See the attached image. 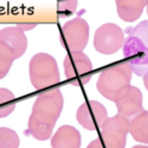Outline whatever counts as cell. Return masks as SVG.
<instances>
[{
    "instance_id": "6da1fadb",
    "label": "cell",
    "mask_w": 148,
    "mask_h": 148,
    "mask_svg": "<svg viewBox=\"0 0 148 148\" xmlns=\"http://www.w3.org/2000/svg\"><path fill=\"white\" fill-rule=\"evenodd\" d=\"M64 107V97L59 88L46 90L36 98L29 117L27 133L32 138L45 141L52 136L56 122Z\"/></svg>"
},
{
    "instance_id": "7a4b0ae2",
    "label": "cell",
    "mask_w": 148,
    "mask_h": 148,
    "mask_svg": "<svg viewBox=\"0 0 148 148\" xmlns=\"http://www.w3.org/2000/svg\"><path fill=\"white\" fill-rule=\"evenodd\" d=\"M128 36L123 45V56L138 76H143L148 70V20L141 21L126 30Z\"/></svg>"
},
{
    "instance_id": "3957f363",
    "label": "cell",
    "mask_w": 148,
    "mask_h": 148,
    "mask_svg": "<svg viewBox=\"0 0 148 148\" xmlns=\"http://www.w3.org/2000/svg\"><path fill=\"white\" fill-rule=\"evenodd\" d=\"M133 69L128 62H121L103 69L97 78L96 88L104 98L115 102L132 82Z\"/></svg>"
},
{
    "instance_id": "277c9868",
    "label": "cell",
    "mask_w": 148,
    "mask_h": 148,
    "mask_svg": "<svg viewBox=\"0 0 148 148\" xmlns=\"http://www.w3.org/2000/svg\"><path fill=\"white\" fill-rule=\"evenodd\" d=\"M29 75L31 84L36 90H43L59 83L60 75L53 56L39 52L36 53L29 63Z\"/></svg>"
},
{
    "instance_id": "5b68a950",
    "label": "cell",
    "mask_w": 148,
    "mask_h": 148,
    "mask_svg": "<svg viewBox=\"0 0 148 148\" xmlns=\"http://www.w3.org/2000/svg\"><path fill=\"white\" fill-rule=\"evenodd\" d=\"M91 59L83 51L70 52L64 58V73L69 83L73 87H81L89 83L92 77Z\"/></svg>"
},
{
    "instance_id": "8992f818",
    "label": "cell",
    "mask_w": 148,
    "mask_h": 148,
    "mask_svg": "<svg viewBox=\"0 0 148 148\" xmlns=\"http://www.w3.org/2000/svg\"><path fill=\"white\" fill-rule=\"evenodd\" d=\"M89 24L83 18H73L66 21L60 30V43L68 51H83L89 40Z\"/></svg>"
},
{
    "instance_id": "52a82bcc",
    "label": "cell",
    "mask_w": 148,
    "mask_h": 148,
    "mask_svg": "<svg viewBox=\"0 0 148 148\" xmlns=\"http://www.w3.org/2000/svg\"><path fill=\"white\" fill-rule=\"evenodd\" d=\"M125 42V31L114 23L103 24L94 34V47L102 55H113L117 52L123 47Z\"/></svg>"
},
{
    "instance_id": "ba28073f",
    "label": "cell",
    "mask_w": 148,
    "mask_h": 148,
    "mask_svg": "<svg viewBox=\"0 0 148 148\" xmlns=\"http://www.w3.org/2000/svg\"><path fill=\"white\" fill-rule=\"evenodd\" d=\"M128 117L115 115L108 119L101 127V140L106 148H125L129 133Z\"/></svg>"
},
{
    "instance_id": "9c48e42d",
    "label": "cell",
    "mask_w": 148,
    "mask_h": 148,
    "mask_svg": "<svg viewBox=\"0 0 148 148\" xmlns=\"http://www.w3.org/2000/svg\"><path fill=\"white\" fill-rule=\"evenodd\" d=\"M76 119L84 129L96 130L101 128L103 123L108 120V112L102 103L95 100H90L78 107Z\"/></svg>"
},
{
    "instance_id": "30bf717a",
    "label": "cell",
    "mask_w": 148,
    "mask_h": 148,
    "mask_svg": "<svg viewBox=\"0 0 148 148\" xmlns=\"http://www.w3.org/2000/svg\"><path fill=\"white\" fill-rule=\"evenodd\" d=\"M117 112L126 117H134L143 110V96L139 88L129 85L115 101Z\"/></svg>"
},
{
    "instance_id": "8fae6325",
    "label": "cell",
    "mask_w": 148,
    "mask_h": 148,
    "mask_svg": "<svg viewBox=\"0 0 148 148\" xmlns=\"http://www.w3.org/2000/svg\"><path fill=\"white\" fill-rule=\"evenodd\" d=\"M0 42L13 50L16 59L20 58L27 50V37L25 32L17 26H8L0 30Z\"/></svg>"
},
{
    "instance_id": "7c38bea8",
    "label": "cell",
    "mask_w": 148,
    "mask_h": 148,
    "mask_svg": "<svg viewBox=\"0 0 148 148\" xmlns=\"http://www.w3.org/2000/svg\"><path fill=\"white\" fill-rule=\"evenodd\" d=\"M50 143L52 148H81V133L72 126H62L53 134Z\"/></svg>"
},
{
    "instance_id": "4fadbf2b",
    "label": "cell",
    "mask_w": 148,
    "mask_h": 148,
    "mask_svg": "<svg viewBox=\"0 0 148 148\" xmlns=\"http://www.w3.org/2000/svg\"><path fill=\"white\" fill-rule=\"evenodd\" d=\"M117 16L126 23L136 21L147 8L148 0H115Z\"/></svg>"
},
{
    "instance_id": "5bb4252c",
    "label": "cell",
    "mask_w": 148,
    "mask_h": 148,
    "mask_svg": "<svg viewBox=\"0 0 148 148\" xmlns=\"http://www.w3.org/2000/svg\"><path fill=\"white\" fill-rule=\"evenodd\" d=\"M129 133L133 139L141 143H148V110H142L129 123Z\"/></svg>"
},
{
    "instance_id": "9a60e30c",
    "label": "cell",
    "mask_w": 148,
    "mask_h": 148,
    "mask_svg": "<svg viewBox=\"0 0 148 148\" xmlns=\"http://www.w3.org/2000/svg\"><path fill=\"white\" fill-rule=\"evenodd\" d=\"M17 98L14 94L6 88H0V119L7 117L14 112Z\"/></svg>"
},
{
    "instance_id": "2e32d148",
    "label": "cell",
    "mask_w": 148,
    "mask_h": 148,
    "mask_svg": "<svg viewBox=\"0 0 148 148\" xmlns=\"http://www.w3.org/2000/svg\"><path fill=\"white\" fill-rule=\"evenodd\" d=\"M16 60V55L13 50L6 45L5 43L0 42V79L7 76V73Z\"/></svg>"
},
{
    "instance_id": "e0dca14e",
    "label": "cell",
    "mask_w": 148,
    "mask_h": 148,
    "mask_svg": "<svg viewBox=\"0 0 148 148\" xmlns=\"http://www.w3.org/2000/svg\"><path fill=\"white\" fill-rule=\"evenodd\" d=\"M19 135L11 128L0 127V148H19Z\"/></svg>"
},
{
    "instance_id": "ac0fdd59",
    "label": "cell",
    "mask_w": 148,
    "mask_h": 148,
    "mask_svg": "<svg viewBox=\"0 0 148 148\" xmlns=\"http://www.w3.org/2000/svg\"><path fill=\"white\" fill-rule=\"evenodd\" d=\"M78 0H57V11L60 17H66L75 13Z\"/></svg>"
},
{
    "instance_id": "d6986e66",
    "label": "cell",
    "mask_w": 148,
    "mask_h": 148,
    "mask_svg": "<svg viewBox=\"0 0 148 148\" xmlns=\"http://www.w3.org/2000/svg\"><path fill=\"white\" fill-rule=\"evenodd\" d=\"M87 148H106V147H104V145H103V142H102L101 139H95V140H92L88 145Z\"/></svg>"
},
{
    "instance_id": "ffe728a7",
    "label": "cell",
    "mask_w": 148,
    "mask_h": 148,
    "mask_svg": "<svg viewBox=\"0 0 148 148\" xmlns=\"http://www.w3.org/2000/svg\"><path fill=\"white\" fill-rule=\"evenodd\" d=\"M16 26H17V27H19L20 30H23L24 32H25V31L33 30V29L37 26V24H17Z\"/></svg>"
},
{
    "instance_id": "44dd1931",
    "label": "cell",
    "mask_w": 148,
    "mask_h": 148,
    "mask_svg": "<svg viewBox=\"0 0 148 148\" xmlns=\"http://www.w3.org/2000/svg\"><path fill=\"white\" fill-rule=\"evenodd\" d=\"M142 78H143V85H145V88L148 90V70L146 71V73L142 76Z\"/></svg>"
},
{
    "instance_id": "7402d4cb",
    "label": "cell",
    "mask_w": 148,
    "mask_h": 148,
    "mask_svg": "<svg viewBox=\"0 0 148 148\" xmlns=\"http://www.w3.org/2000/svg\"><path fill=\"white\" fill-rule=\"evenodd\" d=\"M132 148H148V146H143V145H138V146H134Z\"/></svg>"
},
{
    "instance_id": "603a6c76",
    "label": "cell",
    "mask_w": 148,
    "mask_h": 148,
    "mask_svg": "<svg viewBox=\"0 0 148 148\" xmlns=\"http://www.w3.org/2000/svg\"><path fill=\"white\" fill-rule=\"evenodd\" d=\"M147 14H148V5H147Z\"/></svg>"
}]
</instances>
